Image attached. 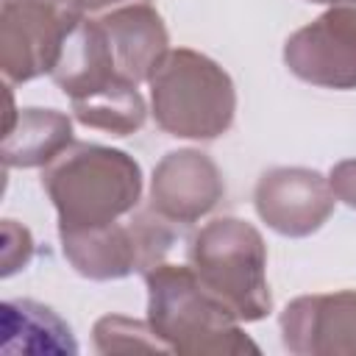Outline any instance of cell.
Listing matches in <instances>:
<instances>
[{
    "label": "cell",
    "mask_w": 356,
    "mask_h": 356,
    "mask_svg": "<svg viewBox=\"0 0 356 356\" xmlns=\"http://www.w3.org/2000/svg\"><path fill=\"white\" fill-rule=\"evenodd\" d=\"M42 186L58 214V231L97 228L136 211L142 167L125 150L72 142L42 167Z\"/></svg>",
    "instance_id": "1"
},
{
    "label": "cell",
    "mask_w": 356,
    "mask_h": 356,
    "mask_svg": "<svg viewBox=\"0 0 356 356\" xmlns=\"http://www.w3.org/2000/svg\"><path fill=\"white\" fill-rule=\"evenodd\" d=\"M145 286L147 323L170 353H259V345L242 331V323L197 281L189 264L161 261L145 273Z\"/></svg>",
    "instance_id": "2"
},
{
    "label": "cell",
    "mask_w": 356,
    "mask_h": 356,
    "mask_svg": "<svg viewBox=\"0 0 356 356\" xmlns=\"http://www.w3.org/2000/svg\"><path fill=\"white\" fill-rule=\"evenodd\" d=\"M147 86L153 120L170 136L211 142L234 125L236 89L231 75L192 47H170Z\"/></svg>",
    "instance_id": "3"
},
{
    "label": "cell",
    "mask_w": 356,
    "mask_h": 356,
    "mask_svg": "<svg viewBox=\"0 0 356 356\" xmlns=\"http://www.w3.org/2000/svg\"><path fill=\"white\" fill-rule=\"evenodd\" d=\"M197 281L231 309L239 323H259L273 312L267 284V245L256 225L217 217L192 234L186 248Z\"/></svg>",
    "instance_id": "4"
},
{
    "label": "cell",
    "mask_w": 356,
    "mask_h": 356,
    "mask_svg": "<svg viewBox=\"0 0 356 356\" xmlns=\"http://www.w3.org/2000/svg\"><path fill=\"white\" fill-rule=\"evenodd\" d=\"M172 222L153 209L131 211L128 220H114L97 228L58 231L64 259L89 281H120L134 273H147L164 261L175 242Z\"/></svg>",
    "instance_id": "5"
},
{
    "label": "cell",
    "mask_w": 356,
    "mask_h": 356,
    "mask_svg": "<svg viewBox=\"0 0 356 356\" xmlns=\"http://www.w3.org/2000/svg\"><path fill=\"white\" fill-rule=\"evenodd\" d=\"M78 14L39 0L0 3V70L8 83L50 75Z\"/></svg>",
    "instance_id": "6"
},
{
    "label": "cell",
    "mask_w": 356,
    "mask_h": 356,
    "mask_svg": "<svg viewBox=\"0 0 356 356\" xmlns=\"http://www.w3.org/2000/svg\"><path fill=\"white\" fill-rule=\"evenodd\" d=\"M284 64L303 83L356 89V3L331 6L284 42Z\"/></svg>",
    "instance_id": "7"
},
{
    "label": "cell",
    "mask_w": 356,
    "mask_h": 356,
    "mask_svg": "<svg viewBox=\"0 0 356 356\" xmlns=\"http://www.w3.org/2000/svg\"><path fill=\"white\" fill-rule=\"evenodd\" d=\"M337 195L328 178L309 167H273L253 189L256 214L281 236L303 239L317 234L334 214Z\"/></svg>",
    "instance_id": "8"
},
{
    "label": "cell",
    "mask_w": 356,
    "mask_h": 356,
    "mask_svg": "<svg viewBox=\"0 0 356 356\" xmlns=\"http://www.w3.org/2000/svg\"><path fill=\"white\" fill-rule=\"evenodd\" d=\"M278 325L295 356H356V289L300 295L284 306Z\"/></svg>",
    "instance_id": "9"
},
{
    "label": "cell",
    "mask_w": 356,
    "mask_h": 356,
    "mask_svg": "<svg viewBox=\"0 0 356 356\" xmlns=\"http://www.w3.org/2000/svg\"><path fill=\"white\" fill-rule=\"evenodd\" d=\"M225 195V181L214 159L195 147L170 150L150 175V209L170 222L192 225Z\"/></svg>",
    "instance_id": "10"
},
{
    "label": "cell",
    "mask_w": 356,
    "mask_h": 356,
    "mask_svg": "<svg viewBox=\"0 0 356 356\" xmlns=\"http://www.w3.org/2000/svg\"><path fill=\"white\" fill-rule=\"evenodd\" d=\"M97 19L108 36L117 72L136 86L145 83L170 53L167 25L150 3H128L97 14Z\"/></svg>",
    "instance_id": "11"
},
{
    "label": "cell",
    "mask_w": 356,
    "mask_h": 356,
    "mask_svg": "<svg viewBox=\"0 0 356 356\" xmlns=\"http://www.w3.org/2000/svg\"><path fill=\"white\" fill-rule=\"evenodd\" d=\"M56 86L70 97V103L83 100L100 89L114 86L117 81H128L117 72L108 36L97 17H81L64 39L56 70L50 72Z\"/></svg>",
    "instance_id": "12"
},
{
    "label": "cell",
    "mask_w": 356,
    "mask_h": 356,
    "mask_svg": "<svg viewBox=\"0 0 356 356\" xmlns=\"http://www.w3.org/2000/svg\"><path fill=\"white\" fill-rule=\"evenodd\" d=\"M72 120L58 108H17L8 83V114L0 156L6 167H47L72 145Z\"/></svg>",
    "instance_id": "13"
},
{
    "label": "cell",
    "mask_w": 356,
    "mask_h": 356,
    "mask_svg": "<svg viewBox=\"0 0 356 356\" xmlns=\"http://www.w3.org/2000/svg\"><path fill=\"white\" fill-rule=\"evenodd\" d=\"M3 353H78L72 328L44 303L17 298L0 306Z\"/></svg>",
    "instance_id": "14"
},
{
    "label": "cell",
    "mask_w": 356,
    "mask_h": 356,
    "mask_svg": "<svg viewBox=\"0 0 356 356\" xmlns=\"http://www.w3.org/2000/svg\"><path fill=\"white\" fill-rule=\"evenodd\" d=\"M72 114L86 128H97L111 136H131L145 125L147 106L136 83L117 81L108 89H100L83 100H75Z\"/></svg>",
    "instance_id": "15"
},
{
    "label": "cell",
    "mask_w": 356,
    "mask_h": 356,
    "mask_svg": "<svg viewBox=\"0 0 356 356\" xmlns=\"http://www.w3.org/2000/svg\"><path fill=\"white\" fill-rule=\"evenodd\" d=\"M97 353H131V350H159L170 353V348L159 339V334L145 320H134L125 314H106L92 328Z\"/></svg>",
    "instance_id": "16"
},
{
    "label": "cell",
    "mask_w": 356,
    "mask_h": 356,
    "mask_svg": "<svg viewBox=\"0 0 356 356\" xmlns=\"http://www.w3.org/2000/svg\"><path fill=\"white\" fill-rule=\"evenodd\" d=\"M3 278H11L14 273L25 270L28 261L33 259V236L25 225H19L17 220H3Z\"/></svg>",
    "instance_id": "17"
},
{
    "label": "cell",
    "mask_w": 356,
    "mask_h": 356,
    "mask_svg": "<svg viewBox=\"0 0 356 356\" xmlns=\"http://www.w3.org/2000/svg\"><path fill=\"white\" fill-rule=\"evenodd\" d=\"M328 184H331L337 200L356 209V159H345V161L334 164L331 175H328Z\"/></svg>",
    "instance_id": "18"
},
{
    "label": "cell",
    "mask_w": 356,
    "mask_h": 356,
    "mask_svg": "<svg viewBox=\"0 0 356 356\" xmlns=\"http://www.w3.org/2000/svg\"><path fill=\"white\" fill-rule=\"evenodd\" d=\"M128 3H150V0H81L83 14H106V11L128 6Z\"/></svg>",
    "instance_id": "19"
},
{
    "label": "cell",
    "mask_w": 356,
    "mask_h": 356,
    "mask_svg": "<svg viewBox=\"0 0 356 356\" xmlns=\"http://www.w3.org/2000/svg\"><path fill=\"white\" fill-rule=\"evenodd\" d=\"M0 3H3V0H0ZM39 3H50V6H58V8L70 11V14L86 17V14H83V6H81V0H39Z\"/></svg>",
    "instance_id": "20"
},
{
    "label": "cell",
    "mask_w": 356,
    "mask_h": 356,
    "mask_svg": "<svg viewBox=\"0 0 356 356\" xmlns=\"http://www.w3.org/2000/svg\"><path fill=\"white\" fill-rule=\"evenodd\" d=\"M309 3H325V6H339V3H356V0H309Z\"/></svg>",
    "instance_id": "21"
}]
</instances>
